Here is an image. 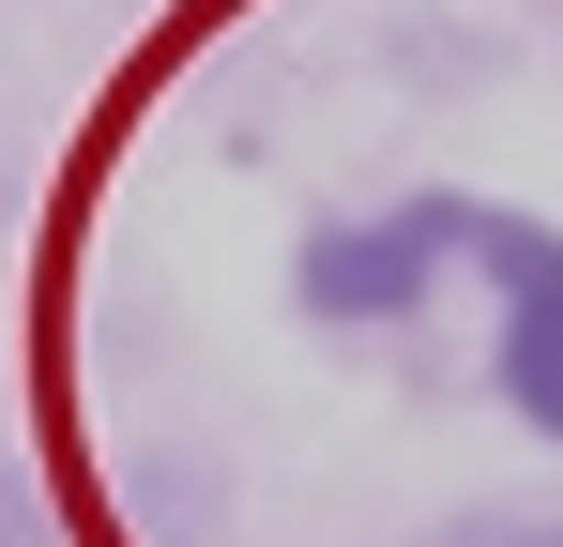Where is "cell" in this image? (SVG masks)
Segmentation results:
<instances>
[{"label":"cell","instance_id":"obj_1","mask_svg":"<svg viewBox=\"0 0 563 547\" xmlns=\"http://www.w3.org/2000/svg\"><path fill=\"white\" fill-rule=\"evenodd\" d=\"M472 274H487V380H503V411L563 442V228L533 213H472Z\"/></svg>","mask_w":563,"mask_h":547},{"label":"cell","instance_id":"obj_2","mask_svg":"<svg viewBox=\"0 0 563 547\" xmlns=\"http://www.w3.org/2000/svg\"><path fill=\"white\" fill-rule=\"evenodd\" d=\"M472 244V198H396V213H335L320 244H305V304L320 320H411L427 289H442V259Z\"/></svg>","mask_w":563,"mask_h":547},{"label":"cell","instance_id":"obj_3","mask_svg":"<svg viewBox=\"0 0 563 547\" xmlns=\"http://www.w3.org/2000/svg\"><path fill=\"white\" fill-rule=\"evenodd\" d=\"M411 547H563V502H457L442 533H411Z\"/></svg>","mask_w":563,"mask_h":547},{"label":"cell","instance_id":"obj_4","mask_svg":"<svg viewBox=\"0 0 563 547\" xmlns=\"http://www.w3.org/2000/svg\"><path fill=\"white\" fill-rule=\"evenodd\" d=\"M31 533H46V502H31V487L0 471V547H31Z\"/></svg>","mask_w":563,"mask_h":547}]
</instances>
